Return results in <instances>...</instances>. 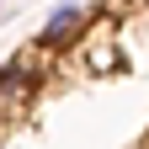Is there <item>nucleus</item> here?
I'll return each instance as SVG.
<instances>
[{
  "mask_svg": "<svg viewBox=\"0 0 149 149\" xmlns=\"http://www.w3.org/2000/svg\"><path fill=\"white\" fill-rule=\"evenodd\" d=\"M85 27H91V6H80V0L59 6L43 22V32H37V53H64V48H74L85 37Z\"/></svg>",
  "mask_w": 149,
  "mask_h": 149,
  "instance_id": "nucleus-1",
  "label": "nucleus"
},
{
  "mask_svg": "<svg viewBox=\"0 0 149 149\" xmlns=\"http://www.w3.org/2000/svg\"><path fill=\"white\" fill-rule=\"evenodd\" d=\"M37 85H43V64H37L32 53L11 59L6 69H0V112H16V107H27V101L37 96Z\"/></svg>",
  "mask_w": 149,
  "mask_h": 149,
  "instance_id": "nucleus-2",
  "label": "nucleus"
},
{
  "mask_svg": "<svg viewBox=\"0 0 149 149\" xmlns=\"http://www.w3.org/2000/svg\"><path fill=\"white\" fill-rule=\"evenodd\" d=\"M139 149H149V133H144V144H139Z\"/></svg>",
  "mask_w": 149,
  "mask_h": 149,
  "instance_id": "nucleus-3",
  "label": "nucleus"
},
{
  "mask_svg": "<svg viewBox=\"0 0 149 149\" xmlns=\"http://www.w3.org/2000/svg\"><path fill=\"white\" fill-rule=\"evenodd\" d=\"M139 6H149V0H139Z\"/></svg>",
  "mask_w": 149,
  "mask_h": 149,
  "instance_id": "nucleus-4",
  "label": "nucleus"
}]
</instances>
